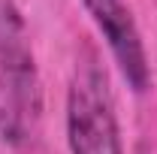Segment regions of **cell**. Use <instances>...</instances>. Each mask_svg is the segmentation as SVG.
Returning a JSON list of instances; mask_svg holds the SVG:
<instances>
[{
	"label": "cell",
	"instance_id": "3",
	"mask_svg": "<svg viewBox=\"0 0 157 154\" xmlns=\"http://www.w3.org/2000/svg\"><path fill=\"white\" fill-rule=\"evenodd\" d=\"M82 3L91 21L97 24V30L103 33L124 82L136 94H145L151 88V67H148L145 42L133 21V12L124 6V0H82Z\"/></svg>",
	"mask_w": 157,
	"mask_h": 154
},
{
	"label": "cell",
	"instance_id": "2",
	"mask_svg": "<svg viewBox=\"0 0 157 154\" xmlns=\"http://www.w3.org/2000/svg\"><path fill=\"white\" fill-rule=\"evenodd\" d=\"M67 145L70 154H124L115 103L106 76L94 64L76 70L67 91Z\"/></svg>",
	"mask_w": 157,
	"mask_h": 154
},
{
	"label": "cell",
	"instance_id": "1",
	"mask_svg": "<svg viewBox=\"0 0 157 154\" xmlns=\"http://www.w3.org/2000/svg\"><path fill=\"white\" fill-rule=\"evenodd\" d=\"M0 103L3 139L24 142L42 115V82L15 0H0Z\"/></svg>",
	"mask_w": 157,
	"mask_h": 154
}]
</instances>
